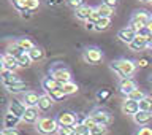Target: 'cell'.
<instances>
[{"label":"cell","instance_id":"6da1fadb","mask_svg":"<svg viewBox=\"0 0 152 135\" xmlns=\"http://www.w3.org/2000/svg\"><path fill=\"white\" fill-rule=\"evenodd\" d=\"M109 69L119 76V80H124V78H132L135 75L138 64L135 60H130V59H119V60L111 62Z\"/></svg>","mask_w":152,"mask_h":135},{"label":"cell","instance_id":"7a4b0ae2","mask_svg":"<svg viewBox=\"0 0 152 135\" xmlns=\"http://www.w3.org/2000/svg\"><path fill=\"white\" fill-rule=\"evenodd\" d=\"M35 129L38 134L41 135H54L59 132V122H57L56 118H49V116H45V118H40L38 122L35 124Z\"/></svg>","mask_w":152,"mask_h":135},{"label":"cell","instance_id":"3957f363","mask_svg":"<svg viewBox=\"0 0 152 135\" xmlns=\"http://www.w3.org/2000/svg\"><path fill=\"white\" fill-rule=\"evenodd\" d=\"M83 60L89 65H98L103 60V52L97 46H87L83 51Z\"/></svg>","mask_w":152,"mask_h":135},{"label":"cell","instance_id":"277c9868","mask_svg":"<svg viewBox=\"0 0 152 135\" xmlns=\"http://www.w3.org/2000/svg\"><path fill=\"white\" fill-rule=\"evenodd\" d=\"M51 76L56 81H59L60 84H65V83H68V81H71V72L66 69L65 65L59 64V62L51 67Z\"/></svg>","mask_w":152,"mask_h":135},{"label":"cell","instance_id":"5b68a950","mask_svg":"<svg viewBox=\"0 0 152 135\" xmlns=\"http://www.w3.org/2000/svg\"><path fill=\"white\" fill-rule=\"evenodd\" d=\"M152 16L147 11H144V10H140V11H135L133 13V16L130 19V27H133L135 30H138V29L141 27H146L147 24L151 22Z\"/></svg>","mask_w":152,"mask_h":135},{"label":"cell","instance_id":"8992f818","mask_svg":"<svg viewBox=\"0 0 152 135\" xmlns=\"http://www.w3.org/2000/svg\"><path fill=\"white\" fill-rule=\"evenodd\" d=\"M90 116L94 118V121L97 124H103V126H109L113 122V114L104 108H95L90 113Z\"/></svg>","mask_w":152,"mask_h":135},{"label":"cell","instance_id":"52a82bcc","mask_svg":"<svg viewBox=\"0 0 152 135\" xmlns=\"http://www.w3.org/2000/svg\"><path fill=\"white\" fill-rule=\"evenodd\" d=\"M56 119L60 127H70V126H76L78 124V116L71 111H62Z\"/></svg>","mask_w":152,"mask_h":135},{"label":"cell","instance_id":"ba28073f","mask_svg":"<svg viewBox=\"0 0 152 135\" xmlns=\"http://www.w3.org/2000/svg\"><path fill=\"white\" fill-rule=\"evenodd\" d=\"M152 46V37H140L136 35V38L133 40L130 45H128V48H130L132 51H144L146 48H151Z\"/></svg>","mask_w":152,"mask_h":135},{"label":"cell","instance_id":"9c48e42d","mask_svg":"<svg viewBox=\"0 0 152 135\" xmlns=\"http://www.w3.org/2000/svg\"><path fill=\"white\" fill-rule=\"evenodd\" d=\"M117 38L121 40L122 43H125V45H130V43L136 38V30L130 26L127 27H122L121 30L117 32Z\"/></svg>","mask_w":152,"mask_h":135},{"label":"cell","instance_id":"30bf717a","mask_svg":"<svg viewBox=\"0 0 152 135\" xmlns=\"http://www.w3.org/2000/svg\"><path fill=\"white\" fill-rule=\"evenodd\" d=\"M2 83L5 88H11L14 84L22 83V80L19 78V75H16V72H10V70H2Z\"/></svg>","mask_w":152,"mask_h":135},{"label":"cell","instance_id":"8fae6325","mask_svg":"<svg viewBox=\"0 0 152 135\" xmlns=\"http://www.w3.org/2000/svg\"><path fill=\"white\" fill-rule=\"evenodd\" d=\"M18 69H21L18 64V59L8 52L2 54V70H10V72H16Z\"/></svg>","mask_w":152,"mask_h":135},{"label":"cell","instance_id":"7c38bea8","mask_svg":"<svg viewBox=\"0 0 152 135\" xmlns=\"http://www.w3.org/2000/svg\"><path fill=\"white\" fill-rule=\"evenodd\" d=\"M136 89H138V86L132 78H124V80L119 81V92L122 95H125V97L130 95L133 91H136Z\"/></svg>","mask_w":152,"mask_h":135},{"label":"cell","instance_id":"4fadbf2b","mask_svg":"<svg viewBox=\"0 0 152 135\" xmlns=\"http://www.w3.org/2000/svg\"><path fill=\"white\" fill-rule=\"evenodd\" d=\"M140 111V102L132 99H124L122 102V113L124 114H130V116H135V114Z\"/></svg>","mask_w":152,"mask_h":135},{"label":"cell","instance_id":"5bb4252c","mask_svg":"<svg viewBox=\"0 0 152 135\" xmlns=\"http://www.w3.org/2000/svg\"><path fill=\"white\" fill-rule=\"evenodd\" d=\"M27 107L22 103V100H11V102L8 103V113H13L14 116L21 118L24 116V113H26Z\"/></svg>","mask_w":152,"mask_h":135},{"label":"cell","instance_id":"9a60e30c","mask_svg":"<svg viewBox=\"0 0 152 135\" xmlns=\"http://www.w3.org/2000/svg\"><path fill=\"white\" fill-rule=\"evenodd\" d=\"M132 118H133V122H135L136 126L144 127V126H149V122L152 121V113L140 110V111H138L135 116H132Z\"/></svg>","mask_w":152,"mask_h":135},{"label":"cell","instance_id":"2e32d148","mask_svg":"<svg viewBox=\"0 0 152 135\" xmlns=\"http://www.w3.org/2000/svg\"><path fill=\"white\" fill-rule=\"evenodd\" d=\"M38 119H40V110H38V107L27 108L26 113H24V116H22V121L27 122V124H37Z\"/></svg>","mask_w":152,"mask_h":135},{"label":"cell","instance_id":"e0dca14e","mask_svg":"<svg viewBox=\"0 0 152 135\" xmlns=\"http://www.w3.org/2000/svg\"><path fill=\"white\" fill-rule=\"evenodd\" d=\"M38 102H40V95L33 91H27L24 92L22 95V103L26 105L27 108H32V107H38Z\"/></svg>","mask_w":152,"mask_h":135},{"label":"cell","instance_id":"ac0fdd59","mask_svg":"<svg viewBox=\"0 0 152 135\" xmlns=\"http://www.w3.org/2000/svg\"><path fill=\"white\" fill-rule=\"evenodd\" d=\"M94 7H90V5H83L81 8L78 10H75V16L79 19V21H89L90 16H92V13H94Z\"/></svg>","mask_w":152,"mask_h":135},{"label":"cell","instance_id":"d6986e66","mask_svg":"<svg viewBox=\"0 0 152 135\" xmlns=\"http://www.w3.org/2000/svg\"><path fill=\"white\" fill-rule=\"evenodd\" d=\"M52 105H54V100H52V97L48 92L41 94L40 95V102H38V110H40L41 113H46L49 111V110L52 108Z\"/></svg>","mask_w":152,"mask_h":135},{"label":"cell","instance_id":"ffe728a7","mask_svg":"<svg viewBox=\"0 0 152 135\" xmlns=\"http://www.w3.org/2000/svg\"><path fill=\"white\" fill-rule=\"evenodd\" d=\"M41 86H43V89H45L46 92L49 94V92H52V91H56V89H60L62 84L59 83V81H56V80L49 75V76H45V78H43Z\"/></svg>","mask_w":152,"mask_h":135},{"label":"cell","instance_id":"44dd1931","mask_svg":"<svg viewBox=\"0 0 152 135\" xmlns=\"http://www.w3.org/2000/svg\"><path fill=\"white\" fill-rule=\"evenodd\" d=\"M19 121H22L21 118L14 116L13 113H8L5 114V119H3V124H5V129H16V126L19 124Z\"/></svg>","mask_w":152,"mask_h":135},{"label":"cell","instance_id":"7402d4cb","mask_svg":"<svg viewBox=\"0 0 152 135\" xmlns=\"http://www.w3.org/2000/svg\"><path fill=\"white\" fill-rule=\"evenodd\" d=\"M27 52H28V56H30L32 62H40V60L45 59V51H43L40 46H33L32 49L27 51Z\"/></svg>","mask_w":152,"mask_h":135},{"label":"cell","instance_id":"603a6c76","mask_svg":"<svg viewBox=\"0 0 152 135\" xmlns=\"http://www.w3.org/2000/svg\"><path fill=\"white\" fill-rule=\"evenodd\" d=\"M62 92H64L65 95H73V94H76L79 91V88H78V84L76 83H73V81H68V83H65V84H62Z\"/></svg>","mask_w":152,"mask_h":135},{"label":"cell","instance_id":"cb8c5ba5","mask_svg":"<svg viewBox=\"0 0 152 135\" xmlns=\"http://www.w3.org/2000/svg\"><path fill=\"white\" fill-rule=\"evenodd\" d=\"M7 52H8V54H11V56H14V57H16V59H18V57L21 56V54H24V52H26V51H24V49H22V48L18 45L16 41H13V43H10V46H8Z\"/></svg>","mask_w":152,"mask_h":135},{"label":"cell","instance_id":"d4e9b609","mask_svg":"<svg viewBox=\"0 0 152 135\" xmlns=\"http://www.w3.org/2000/svg\"><path fill=\"white\" fill-rule=\"evenodd\" d=\"M95 8H97V11L100 13V16H102V18H111L113 14H114V10L109 8L108 5H104L103 2L100 3L98 7H95Z\"/></svg>","mask_w":152,"mask_h":135},{"label":"cell","instance_id":"484cf974","mask_svg":"<svg viewBox=\"0 0 152 135\" xmlns=\"http://www.w3.org/2000/svg\"><path fill=\"white\" fill-rule=\"evenodd\" d=\"M16 43H18V45L21 46V48H22V49L26 51V52H27V51H30L32 48L35 46V45H33V41L30 40V38H27V37H21V38H18Z\"/></svg>","mask_w":152,"mask_h":135},{"label":"cell","instance_id":"4316f807","mask_svg":"<svg viewBox=\"0 0 152 135\" xmlns=\"http://www.w3.org/2000/svg\"><path fill=\"white\" fill-rule=\"evenodd\" d=\"M111 26V18H102L98 22H95V32H103Z\"/></svg>","mask_w":152,"mask_h":135},{"label":"cell","instance_id":"83f0119b","mask_svg":"<svg viewBox=\"0 0 152 135\" xmlns=\"http://www.w3.org/2000/svg\"><path fill=\"white\" fill-rule=\"evenodd\" d=\"M18 64H19L21 69H27V67H30L33 62L30 59V56H28V52H24V54H21L18 57Z\"/></svg>","mask_w":152,"mask_h":135},{"label":"cell","instance_id":"f1b7e54d","mask_svg":"<svg viewBox=\"0 0 152 135\" xmlns=\"http://www.w3.org/2000/svg\"><path fill=\"white\" fill-rule=\"evenodd\" d=\"M140 110L152 113V97H151V95H146V97L140 102Z\"/></svg>","mask_w":152,"mask_h":135},{"label":"cell","instance_id":"f546056e","mask_svg":"<svg viewBox=\"0 0 152 135\" xmlns=\"http://www.w3.org/2000/svg\"><path fill=\"white\" fill-rule=\"evenodd\" d=\"M108 134V126L103 124H97L95 127L90 129V135H106Z\"/></svg>","mask_w":152,"mask_h":135},{"label":"cell","instance_id":"4dcf8cb0","mask_svg":"<svg viewBox=\"0 0 152 135\" xmlns=\"http://www.w3.org/2000/svg\"><path fill=\"white\" fill-rule=\"evenodd\" d=\"M26 83H19V84H14V86H11V88H7V91L8 92H11V94H18V92H26Z\"/></svg>","mask_w":152,"mask_h":135},{"label":"cell","instance_id":"1f68e13d","mask_svg":"<svg viewBox=\"0 0 152 135\" xmlns=\"http://www.w3.org/2000/svg\"><path fill=\"white\" fill-rule=\"evenodd\" d=\"M75 132H76V135H90V129L86 127L83 122H78L75 126Z\"/></svg>","mask_w":152,"mask_h":135},{"label":"cell","instance_id":"d6a6232c","mask_svg":"<svg viewBox=\"0 0 152 135\" xmlns=\"http://www.w3.org/2000/svg\"><path fill=\"white\" fill-rule=\"evenodd\" d=\"M146 97V94L142 92L141 89H136V91H133V92L130 95H127V99H132V100H136V102H141L142 99Z\"/></svg>","mask_w":152,"mask_h":135},{"label":"cell","instance_id":"836d02e7","mask_svg":"<svg viewBox=\"0 0 152 135\" xmlns=\"http://www.w3.org/2000/svg\"><path fill=\"white\" fill-rule=\"evenodd\" d=\"M62 88V86H60ZM49 95L52 97V100H54V102H60V100H64L66 95L62 92V89H56V91H52V92H49Z\"/></svg>","mask_w":152,"mask_h":135},{"label":"cell","instance_id":"e575fe53","mask_svg":"<svg viewBox=\"0 0 152 135\" xmlns=\"http://www.w3.org/2000/svg\"><path fill=\"white\" fill-rule=\"evenodd\" d=\"M79 122H83L84 126H86V127H89V129H92V127H95V126H97V122L94 121V118L90 116V114H89V116H86V118H83Z\"/></svg>","mask_w":152,"mask_h":135},{"label":"cell","instance_id":"d590c367","mask_svg":"<svg viewBox=\"0 0 152 135\" xmlns=\"http://www.w3.org/2000/svg\"><path fill=\"white\" fill-rule=\"evenodd\" d=\"M57 134H59V135H76V132H75V126H70V127H60Z\"/></svg>","mask_w":152,"mask_h":135},{"label":"cell","instance_id":"8d00e7d4","mask_svg":"<svg viewBox=\"0 0 152 135\" xmlns=\"http://www.w3.org/2000/svg\"><path fill=\"white\" fill-rule=\"evenodd\" d=\"M26 7L28 11H33V10L40 7V0H26Z\"/></svg>","mask_w":152,"mask_h":135},{"label":"cell","instance_id":"74e56055","mask_svg":"<svg viewBox=\"0 0 152 135\" xmlns=\"http://www.w3.org/2000/svg\"><path fill=\"white\" fill-rule=\"evenodd\" d=\"M66 3H68V7H71L73 10H78L84 5V0H66Z\"/></svg>","mask_w":152,"mask_h":135},{"label":"cell","instance_id":"f35d334b","mask_svg":"<svg viewBox=\"0 0 152 135\" xmlns=\"http://www.w3.org/2000/svg\"><path fill=\"white\" fill-rule=\"evenodd\" d=\"M135 135H152V127H149V126L140 127V129L135 132Z\"/></svg>","mask_w":152,"mask_h":135},{"label":"cell","instance_id":"ab89813d","mask_svg":"<svg viewBox=\"0 0 152 135\" xmlns=\"http://www.w3.org/2000/svg\"><path fill=\"white\" fill-rule=\"evenodd\" d=\"M103 3H104V5H108L109 8L116 10V8L119 7V3H121V0H103Z\"/></svg>","mask_w":152,"mask_h":135},{"label":"cell","instance_id":"60d3db41","mask_svg":"<svg viewBox=\"0 0 152 135\" xmlns=\"http://www.w3.org/2000/svg\"><path fill=\"white\" fill-rule=\"evenodd\" d=\"M109 95H111V92H109V91H100V92L97 94V99L103 102V100H106V99L109 97Z\"/></svg>","mask_w":152,"mask_h":135},{"label":"cell","instance_id":"b9f144b4","mask_svg":"<svg viewBox=\"0 0 152 135\" xmlns=\"http://www.w3.org/2000/svg\"><path fill=\"white\" fill-rule=\"evenodd\" d=\"M0 135H21V134H19L18 129H5L3 127V131H2Z\"/></svg>","mask_w":152,"mask_h":135},{"label":"cell","instance_id":"7bdbcfd3","mask_svg":"<svg viewBox=\"0 0 152 135\" xmlns=\"http://www.w3.org/2000/svg\"><path fill=\"white\" fill-rule=\"evenodd\" d=\"M136 64H138V67H141V69H142V67H147V65H149V59H147V57H141V59L138 60Z\"/></svg>","mask_w":152,"mask_h":135},{"label":"cell","instance_id":"ee69618b","mask_svg":"<svg viewBox=\"0 0 152 135\" xmlns=\"http://www.w3.org/2000/svg\"><path fill=\"white\" fill-rule=\"evenodd\" d=\"M86 29H87V30H95V22L86 21Z\"/></svg>","mask_w":152,"mask_h":135},{"label":"cell","instance_id":"f6af8a7d","mask_svg":"<svg viewBox=\"0 0 152 135\" xmlns=\"http://www.w3.org/2000/svg\"><path fill=\"white\" fill-rule=\"evenodd\" d=\"M30 16H32V13L28 11V10H26V11L21 13V18H22V19H30Z\"/></svg>","mask_w":152,"mask_h":135},{"label":"cell","instance_id":"bcb514c9","mask_svg":"<svg viewBox=\"0 0 152 135\" xmlns=\"http://www.w3.org/2000/svg\"><path fill=\"white\" fill-rule=\"evenodd\" d=\"M62 2H64V0H48V3H49V5H60Z\"/></svg>","mask_w":152,"mask_h":135},{"label":"cell","instance_id":"7dc6e473","mask_svg":"<svg viewBox=\"0 0 152 135\" xmlns=\"http://www.w3.org/2000/svg\"><path fill=\"white\" fill-rule=\"evenodd\" d=\"M147 29H149V32L152 33V19H151V22H149V24H147Z\"/></svg>","mask_w":152,"mask_h":135},{"label":"cell","instance_id":"c3c4849f","mask_svg":"<svg viewBox=\"0 0 152 135\" xmlns=\"http://www.w3.org/2000/svg\"><path fill=\"white\" fill-rule=\"evenodd\" d=\"M147 81H149V83H151V84H152V73H151V75H149V76H147Z\"/></svg>","mask_w":152,"mask_h":135},{"label":"cell","instance_id":"681fc988","mask_svg":"<svg viewBox=\"0 0 152 135\" xmlns=\"http://www.w3.org/2000/svg\"><path fill=\"white\" fill-rule=\"evenodd\" d=\"M140 2H142V3H146V2H152V0H140Z\"/></svg>","mask_w":152,"mask_h":135},{"label":"cell","instance_id":"f907efd6","mask_svg":"<svg viewBox=\"0 0 152 135\" xmlns=\"http://www.w3.org/2000/svg\"><path fill=\"white\" fill-rule=\"evenodd\" d=\"M13 2H22V0H11V3H13Z\"/></svg>","mask_w":152,"mask_h":135},{"label":"cell","instance_id":"816d5d0a","mask_svg":"<svg viewBox=\"0 0 152 135\" xmlns=\"http://www.w3.org/2000/svg\"><path fill=\"white\" fill-rule=\"evenodd\" d=\"M151 97H152V92H151Z\"/></svg>","mask_w":152,"mask_h":135},{"label":"cell","instance_id":"f5cc1de1","mask_svg":"<svg viewBox=\"0 0 152 135\" xmlns=\"http://www.w3.org/2000/svg\"><path fill=\"white\" fill-rule=\"evenodd\" d=\"M151 49H152V46H151Z\"/></svg>","mask_w":152,"mask_h":135},{"label":"cell","instance_id":"db71d44e","mask_svg":"<svg viewBox=\"0 0 152 135\" xmlns=\"http://www.w3.org/2000/svg\"><path fill=\"white\" fill-rule=\"evenodd\" d=\"M151 3H152V2H151Z\"/></svg>","mask_w":152,"mask_h":135}]
</instances>
